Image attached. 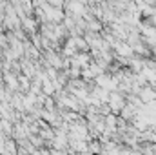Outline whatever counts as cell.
<instances>
[{
    "instance_id": "obj_2",
    "label": "cell",
    "mask_w": 156,
    "mask_h": 155,
    "mask_svg": "<svg viewBox=\"0 0 156 155\" xmlns=\"http://www.w3.org/2000/svg\"><path fill=\"white\" fill-rule=\"evenodd\" d=\"M49 6H53V7H62V6H64V0H49Z\"/></svg>"
},
{
    "instance_id": "obj_1",
    "label": "cell",
    "mask_w": 156,
    "mask_h": 155,
    "mask_svg": "<svg viewBox=\"0 0 156 155\" xmlns=\"http://www.w3.org/2000/svg\"><path fill=\"white\" fill-rule=\"evenodd\" d=\"M67 9H69V15H73L76 18H82L87 13V7H85V4L82 0H71L67 4Z\"/></svg>"
},
{
    "instance_id": "obj_3",
    "label": "cell",
    "mask_w": 156,
    "mask_h": 155,
    "mask_svg": "<svg viewBox=\"0 0 156 155\" xmlns=\"http://www.w3.org/2000/svg\"><path fill=\"white\" fill-rule=\"evenodd\" d=\"M149 18H151V24H153V26L156 28V9H154V13H153V15H151Z\"/></svg>"
}]
</instances>
